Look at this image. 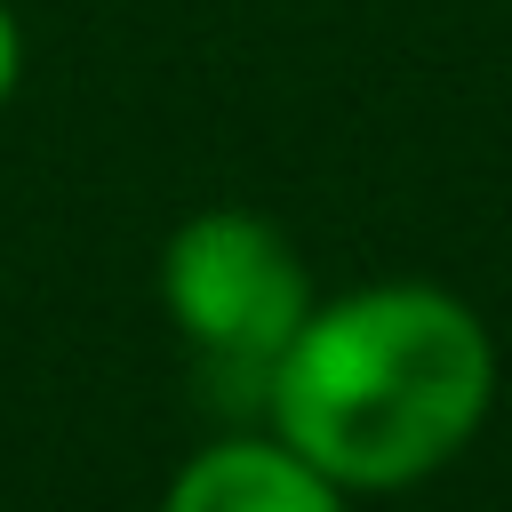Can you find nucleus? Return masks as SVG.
<instances>
[{
    "mask_svg": "<svg viewBox=\"0 0 512 512\" xmlns=\"http://www.w3.org/2000/svg\"><path fill=\"white\" fill-rule=\"evenodd\" d=\"M160 512H344V488L320 464H304L280 432H240L200 448L168 480Z\"/></svg>",
    "mask_w": 512,
    "mask_h": 512,
    "instance_id": "nucleus-3",
    "label": "nucleus"
},
{
    "mask_svg": "<svg viewBox=\"0 0 512 512\" xmlns=\"http://www.w3.org/2000/svg\"><path fill=\"white\" fill-rule=\"evenodd\" d=\"M16 80H24V24H16V8L0 0V104L16 96Z\"/></svg>",
    "mask_w": 512,
    "mask_h": 512,
    "instance_id": "nucleus-4",
    "label": "nucleus"
},
{
    "mask_svg": "<svg viewBox=\"0 0 512 512\" xmlns=\"http://www.w3.org/2000/svg\"><path fill=\"white\" fill-rule=\"evenodd\" d=\"M496 400L488 320L432 280L320 296L264 376V432L320 464L344 496L416 488L472 448Z\"/></svg>",
    "mask_w": 512,
    "mask_h": 512,
    "instance_id": "nucleus-1",
    "label": "nucleus"
},
{
    "mask_svg": "<svg viewBox=\"0 0 512 512\" xmlns=\"http://www.w3.org/2000/svg\"><path fill=\"white\" fill-rule=\"evenodd\" d=\"M160 304H168L176 336L200 352L208 376L264 400L272 360L288 352V336L304 328V312L320 296H312V272H304L296 240L272 216L200 208L160 248Z\"/></svg>",
    "mask_w": 512,
    "mask_h": 512,
    "instance_id": "nucleus-2",
    "label": "nucleus"
}]
</instances>
